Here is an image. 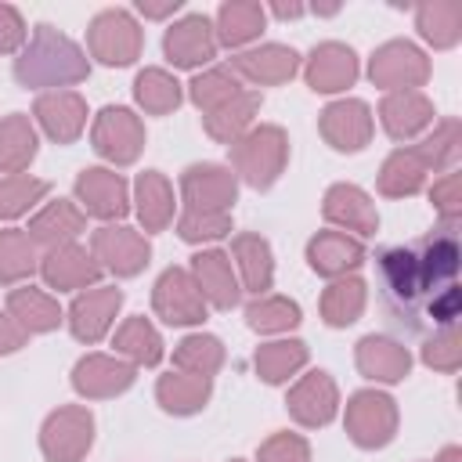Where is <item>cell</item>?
I'll use <instances>...</instances> for the list:
<instances>
[{
	"label": "cell",
	"instance_id": "obj_53",
	"mask_svg": "<svg viewBox=\"0 0 462 462\" xmlns=\"http://www.w3.org/2000/svg\"><path fill=\"white\" fill-rule=\"evenodd\" d=\"M458 307H462V292H458V285H444V289L430 300V318H433L437 325H455Z\"/></svg>",
	"mask_w": 462,
	"mask_h": 462
},
{
	"label": "cell",
	"instance_id": "obj_14",
	"mask_svg": "<svg viewBox=\"0 0 462 462\" xmlns=\"http://www.w3.org/2000/svg\"><path fill=\"white\" fill-rule=\"evenodd\" d=\"M40 274L47 282V289H58V292H83V289H94L97 278H101V267L94 260L90 249H83L79 242H65V245H54L40 256Z\"/></svg>",
	"mask_w": 462,
	"mask_h": 462
},
{
	"label": "cell",
	"instance_id": "obj_1",
	"mask_svg": "<svg viewBox=\"0 0 462 462\" xmlns=\"http://www.w3.org/2000/svg\"><path fill=\"white\" fill-rule=\"evenodd\" d=\"M90 76V58L87 51L69 40L65 32H58L54 25L40 22L29 36V43L18 51L14 58V79L25 90H61L72 87L79 79Z\"/></svg>",
	"mask_w": 462,
	"mask_h": 462
},
{
	"label": "cell",
	"instance_id": "obj_47",
	"mask_svg": "<svg viewBox=\"0 0 462 462\" xmlns=\"http://www.w3.org/2000/svg\"><path fill=\"white\" fill-rule=\"evenodd\" d=\"M47 191H51V184L40 180V177H25V173L0 177V220H18V217L29 213Z\"/></svg>",
	"mask_w": 462,
	"mask_h": 462
},
{
	"label": "cell",
	"instance_id": "obj_3",
	"mask_svg": "<svg viewBox=\"0 0 462 462\" xmlns=\"http://www.w3.org/2000/svg\"><path fill=\"white\" fill-rule=\"evenodd\" d=\"M87 47H90V58H97L101 65L123 69V65H134L141 58L144 32L130 11L108 7V11L94 14V22L87 29Z\"/></svg>",
	"mask_w": 462,
	"mask_h": 462
},
{
	"label": "cell",
	"instance_id": "obj_16",
	"mask_svg": "<svg viewBox=\"0 0 462 462\" xmlns=\"http://www.w3.org/2000/svg\"><path fill=\"white\" fill-rule=\"evenodd\" d=\"M123 307V289L116 285H94V289H83L72 307H69V328L79 343H97L105 339V332L112 328L116 314Z\"/></svg>",
	"mask_w": 462,
	"mask_h": 462
},
{
	"label": "cell",
	"instance_id": "obj_2",
	"mask_svg": "<svg viewBox=\"0 0 462 462\" xmlns=\"http://www.w3.org/2000/svg\"><path fill=\"white\" fill-rule=\"evenodd\" d=\"M231 148V166H235V177H242L249 188H256V191H267L278 177H282V170H285V162H289V137H285V130L282 126H274V123H260V126H253V130H245L235 144H227Z\"/></svg>",
	"mask_w": 462,
	"mask_h": 462
},
{
	"label": "cell",
	"instance_id": "obj_18",
	"mask_svg": "<svg viewBox=\"0 0 462 462\" xmlns=\"http://www.w3.org/2000/svg\"><path fill=\"white\" fill-rule=\"evenodd\" d=\"M361 65H357V54L339 43V40H325L318 43L310 54H307V65H303V76H307V87L314 94H339L346 87H354Z\"/></svg>",
	"mask_w": 462,
	"mask_h": 462
},
{
	"label": "cell",
	"instance_id": "obj_4",
	"mask_svg": "<svg viewBox=\"0 0 462 462\" xmlns=\"http://www.w3.org/2000/svg\"><path fill=\"white\" fill-rule=\"evenodd\" d=\"M343 426H346V437L357 448H365V451L386 448L397 433V404L383 390H357L346 401Z\"/></svg>",
	"mask_w": 462,
	"mask_h": 462
},
{
	"label": "cell",
	"instance_id": "obj_15",
	"mask_svg": "<svg viewBox=\"0 0 462 462\" xmlns=\"http://www.w3.org/2000/svg\"><path fill=\"white\" fill-rule=\"evenodd\" d=\"M162 54L170 65L177 69H199L209 65L217 58V36H213V22L206 14H184L180 22H173L162 36Z\"/></svg>",
	"mask_w": 462,
	"mask_h": 462
},
{
	"label": "cell",
	"instance_id": "obj_34",
	"mask_svg": "<svg viewBox=\"0 0 462 462\" xmlns=\"http://www.w3.org/2000/svg\"><path fill=\"white\" fill-rule=\"evenodd\" d=\"M419 256V267H422V278H426V289L433 292V285H455V274H458V238L451 231V224L444 231H433L419 242L415 249Z\"/></svg>",
	"mask_w": 462,
	"mask_h": 462
},
{
	"label": "cell",
	"instance_id": "obj_55",
	"mask_svg": "<svg viewBox=\"0 0 462 462\" xmlns=\"http://www.w3.org/2000/svg\"><path fill=\"white\" fill-rule=\"evenodd\" d=\"M137 11H141L144 18H170V14L180 11V0H159V4H152V0H137Z\"/></svg>",
	"mask_w": 462,
	"mask_h": 462
},
{
	"label": "cell",
	"instance_id": "obj_56",
	"mask_svg": "<svg viewBox=\"0 0 462 462\" xmlns=\"http://www.w3.org/2000/svg\"><path fill=\"white\" fill-rule=\"evenodd\" d=\"M271 11H274L278 18H300L307 7H303V4H271Z\"/></svg>",
	"mask_w": 462,
	"mask_h": 462
},
{
	"label": "cell",
	"instance_id": "obj_38",
	"mask_svg": "<svg viewBox=\"0 0 462 462\" xmlns=\"http://www.w3.org/2000/svg\"><path fill=\"white\" fill-rule=\"evenodd\" d=\"M365 303H368V285H365V278L343 274V278H332V285L321 292V318H325V325H332V328H346V325H354V321L361 318Z\"/></svg>",
	"mask_w": 462,
	"mask_h": 462
},
{
	"label": "cell",
	"instance_id": "obj_23",
	"mask_svg": "<svg viewBox=\"0 0 462 462\" xmlns=\"http://www.w3.org/2000/svg\"><path fill=\"white\" fill-rule=\"evenodd\" d=\"M307 263L321 278H343L365 263V245L346 231H318L307 242Z\"/></svg>",
	"mask_w": 462,
	"mask_h": 462
},
{
	"label": "cell",
	"instance_id": "obj_21",
	"mask_svg": "<svg viewBox=\"0 0 462 462\" xmlns=\"http://www.w3.org/2000/svg\"><path fill=\"white\" fill-rule=\"evenodd\" d=\"M191 278L202 292L206 303H213L217 310H231L242 296V285H238V274H235V263L224 249H202L191 256Z\"/></svg>",
	"mask_w": 462,
	"mask_h": 462
},
{
	"label": "cell",
	"instance_id": "obj_33",
	"mask_svg": "<svg viewBox=\"0 0 462 462\" xmlns=\"http://www.w3.org/2000/svg\"><path fill=\"white\" fill-rule=\"evenodd\" d=\"M426 177H430V170H426L422 155L415 152V144L393 148L383 159V170H379V195H386V199H408V195H415V191L426 188Z\"/></svg>",
	"mask_w": 462,
	"mask_h": 462
},
{
	"label": "cell",
	"instance_id": "obj_54",
	"mask_svg": "<svg viewBox=\"0 0 462 462\" xmlns=\"http://www.w3.org/2000/svg\"><path fill=\"white\" fill-rule=\"evenodd\" d=\"M25 339H29V332L7 314V310H0V357L4 354H14V350H22L25 346Z\"/></svg>",
	"mask_w": 462,
	"mask_h": 462
},
{
	"label": "cell",
	"instance_id": "obj_43",
	"mask_svg": "<svg viewBox=\"0 0 462 462\" xmlns=\"http://www.w3.org/2000/svg\"><path fill=\"white\" fill-rule=\"evenodd\" d=\"M238 90H245V87H242V79L231 72V65H209V69H202V72L188 83V97H191V105H195L202 116H209V112H217L220 105H227Z\"/></svg>",
	"mask_w": 462,
	"mask_h": 462
},
{
	"label": "cell",
	"instance_id": "obj_48",
	"mask_svg": "<svg viewBox=\"0 0 462 462\" xmlns=\"http://www.w3.org/2000/svg\"><path fill=\"white\" fill-rule=\"evenodd\" d=\"M177 235L191 245H202V242H217L224 235H231V213H195V209H184L180 220H177Z\"/></svg>",
	"mask_w": 462,
	"mask_h": 462
},
{
	"label": "cell",
	"instance_id": "obj_51",
	"mask_svg": "<svg viewBox=\"0 0 462 462\" xmlns=\"http://www.w3.org/2000/svg\"><path fill=\"white\" fill-rule=\"evenodd\" d=\"M430 199H433L437 213L444 217V224H455V220H458V213H462V173H458V170H451V173H444L440 180H433Z\"/></svg>",
	"mask_w": 462,
	"mask_h": 462
},
{
	"label": "cell",
	"instance_id": "obj_29",
	"mask_svg": "<svg viewBox=\"0 0 462 462\" xmlns=\"http://www.w3.org/2000/svg\"><path fill=\"white\" fill-rule=\"evenodd\" d=\"M173 184L159 170H144L134 180V213L144 231H162L173 220Z\"/></svg>",
	"mask_w": 462,
	"mask_h": 462
},
{
	"label": "cell",
	"instance_id": "obj_10",
	"mask_svg": "<svg viewBox=\"0 0 462 462\" xmlns=\"http://www.w3.org/2000/svg\"><path fill=\"white\" fill-rule=\"evenodd\" d=\"M180 195H184V209H195V213H231V206L238 199V177H235L231 166L195 162L180 177Z\"/></svg>",
	"mask_w": 462,
	"mask_h": 462
},
{
	"label": "cell",
	"instance_id": "obj_30",
	"mask_svg": "<svg viewBox=\"0 0 462 462\" xmlns=\"http://www.w3.org/2000/svg\"><path fill=\"white\" fill-rule=\"evenodd\" d=\"M213 397V379L191 375V372H166L155 383V401L170 415H195L209 404Z\"/></svg>",
	"mask_w": 462,
	"mask_h": 462
},
{
	"label": "cell",
	"instance_id": "obj_5",
	"mask_svg": "<svg viewBox=\"0 0 462 462\" xmlns=\"http://www.w3.org/2000/svg\"><path fill=\"white\" fill-rule=\"evenodd\" d=\"M94 444V415L83 404H61L40 426V451L47 462H83Z\"/></svg>",
	"mask_w": 462,
	"mask_h": 462
},
{
	"label": "cell",
	"instance_id": "obj_24",
	"mask_svg": "<svg viewBox=\"0 0 462 462\" xmlns=\"http://www.w3.org/2000/svg\"><path fill=\"white\" fill-rule=\"evenodd\" d=\"M379 123L393 141H411L433 123V101L422 90H393L379 105Z\"/></svg>",
	"mask_w": 462,
	"mask_h": 462
},
{
	"label": "cell",
	"instance_id": "obj_36",
	"mask_svg": "<svg viewBox=\"0 0 462 462\" xmlns=\"http://www.w3.org/2000/svg\"><path fill=\"white\" fill-rule=\"evenodd\" d=\"M7 314L32 336V332H54L61 325V307L51 292L36 285H22L7 292Z\"/></svg>",
	"mask_w": 462,
	"mask_h": 462
},
{
	"label": "cell",
	"instance_id": "obj_8",
	"mask_svg": "<svg viewBox=\"0 0 462 462\" xmlns=\"http://www.w3.org/2000/svg\"><path fill=\"white\" fill-rule=\"evenodd\" d=\"M76 206L87 217H97L105 224H119L130 213V188L123 173L108 166H87L76 173Z\"/></svg>",
	"mask_w": 462,
	"mask_h": 462
},
{
	"label": "cell",
	"instance_id": "obj_11",
	"mask_svg": "<svg viewBox=\"0 0 462 462\" xmlns=\"http://www.w3.org/2000/svg\"><path fill=\"white\" fill-rule=\"evenodd\" d=\"M152 307L166 325H199L206 318L209 303L202 300V292H199V285H195L188 267H166L155 278Z\"/></svg>",
	"mask_w": 462,
	"mask_h": 462
},
{
	"label": "cell",
	"instance_id": "obj_42",
	"mask_svg": "<svg viewBox=\"0 0 462 462\" xmlns=\"http://www.w3.org/2000/svg\"><path fill=\"white\" fill-rule=\"evenodd\" d=\"M134 101L148 116H166L184 101V87L166 69H141L137 79H134Z\"/></svg>",
	"mask_w": 462,
	"mask_h": 462
},
{
	"label": "cell",
	"instance_id": "obj_49",
	"mask_svg": "<svg viewBox=\"0 0 462 462\" xmlns=\"http://www.w3.org/2000/svg\"><path fill=\"white\" fill-rule=\"evenodd\" d=\"M422 365L437 368V372H458L462 365V336L455 325H440V332H433L422 343Z\"/></svg>",
	"mask_w": 462,
	"mask_h": 462
},
{
	"label": "cell",
	"instance_id": "obj_45",
	"mask_svg": "<svg viewBox=\"0 0 462 462\" xmlns=\"http://www.w3.org/2000/svg\"><path fill=\"white\" fill-rule=\"evenodd\" d=\"M415 152L422 155L430 173H451L458 155H462V123L458 119H440L433 126V134L415 144Z\"/></svg>",
	"mask_w": 462,
	"mask_h": 462
},
{
	"label": "cell",
	"instance_id": "obj_39",
	"mask_svg": "<svg viewBox=\"0 0 462 462\" xmlns=\"http://www.w3.org/2000/svg\"><path fill=\"white\" fill-rule=\"evenodd\" d=\"M415 29L419 36L437 47V51H448L462 40V7L451 4V0H430V4H419L415 7Z\"/></svg>",
	"mask_w": 462,
	"mask_h": 462
},
{
	"label": "cell",
	"instance_id": "obj_17",
	"mask_svg": "<svg viewBox=\"0 0 462 462\" xmlns=\"http://www.w3.org/2000/svg\"><path fill=\"white\" fill-rule=\"evenodd\" d=\"M285 408H289V415H292L300 426L318 430V426H328V422L336 419V411H339V390H336V383H332L328 372L314 368V372H307V375L289 390Z\"/></svg>",
	"mask_w": 462,
	"mask_h": 462
},
{
	"label": "cell",
	"instance_id": "obj_12",
	"mask_svg": "<svg viewBox=\"0 0 462 462\" xmlns=\"http://www.w3.org/2000/svg\"><path fill=\"white\" fill-rule=\"evenodd\" d=\"M318 130L336 152H361L372 141L375 119H372V108L361 97H339V101L321 108Z\"/></svg>",
	"mask_w": 462,
	"mask_h": 462
},
{
	"label": "cell",
	"instance_id": "obj_58",
	"mask_svg": "<svg viewBox=\"0 0 462 462\" xmlns=\"http://www.w3.org/2000/svg\"><path fill=\"white\" fill-rule=\"evenodd\" d=\"M231 462H245V458H231Z\"/></svg>",
	"mask_w": 462,
	"mask_h": 462
},
{
	"label": "cell",
	"instance_id": "obj_41",
	"mask_svg": "<svg viewBox=\"0 0 462 462\" xmlns=\"http://www.w3.org/2000/svg\"><path fill=\"white\" fill-rule=\"evenodd\" d=\"M40 245L29 238L25 227H4L0 231V285H18L40 271Z\"/></svg>",
	"mask_w": 462,
	"mask_h": 462
},
{
	"label": "cell",
	"instance_id": "obj_32",
	"mask_svg": "<svg viewBox=\"0 0 462 462\" xmlns=\"http://www.w3.org/2000/svg\"><path fill=\"white\" fill-rule=\"evenodd\" d=\"M260 90H238L227 105H220L217 112H209V116H202V126H206V134L213 137V141H220V144H235L245 130H253V123H256V116H260Z\"/></svg>",
	"mask_w": 462,
	"mask_h": 462
},
{
	"label": "cell",
	"instance_id": "obj_20",
	"mask_svg": "<svg viewBox=\"0 0 462 462\" xmlns=\"http://www.w3.org/2000/svg\"><path fill=\"white\" fill-rule=\"evenodd\" d=\"M321 213L328 224H336L339 231H354L361 238L375 235L379 231V213H375V202L365 188L357 184H332L321 199Z\"/></svg>",
	"mask_w": 462,
	"mask_h": 462
},
{
	"label": "cell",
	"instance_id": "obj_50",
	"mask_svg": "<svg viewBox=\"0 0 462 462\" xmlns=\"http://www.w3.org/2000/svg\"><path fill=\"white\" fill-rule=\"evenodd\" d=\"M256 462H310V444L300 433H271L260 444Z\"/></svg>",
	"mask_w": 462,
	"mask_h": 462
},
{
	"label": "cell",
	"instance_id": "obj_7",
	"mask_svg": "<svg viewBox=\"0 0 462 462\" xmlns=\"http://www.w3.org/2000/svg\"><path fill=\"white\" fill-rule=\"evenodd\" d=\"M368 79L375 87H383L386 94H393V90H419L430 79V58L411 40H386L368 58Z\"/></svg>",
	"mask_w": 462,
	"mask_h": 462
},
{
	"label": "cell",
	"instance_id": "obj_44",
	"mask_svg": "<svg viewBox=\"0 0 462 462\" xmlns=\"http://www.w3.org/2000/svg\"><path fill=\"white\" fill-rule=\"evenodd\" d=\"M173 365L177 372H191V375H206L213 379L224 365V343L209 332H191L173 346Z\"/></svg>",
	"mask_w": 462,
	"mask_h": 462
},
{
	"label": "cell",
	"instance_id": "obj_9",
	"mask_svg": "<svg viewBox=\"0 0 462 462\" xmlns=\"http://www.w3.org/2000/svg\"><path fill=\"white\" fill-rule=\"evenodd\" d=\"M90 253L97 260L101 271H112L116 278H134L148 267L152 260V245L141 231L126 227V224H105L90 235Z\"/></svg>",
	"mask_w": 462,
	"mask_h": 462
},
{
	"label": "cell",
	"instance_id": "obj_19",
	"mask_svg": "<svg viewBox=\"0 0 462 462\" xmlns=\"http://www.w3.org/2000/svg\"><path fill=\"white\" fill-rule=\"evenodd\" d=\"M231 72L253 87H278L300 72V54L285 43H260L231 58Z\"/></svg>",
	"mask_w": 462,
	"mask_h": 462
},
{
	"label": "cell",
	"instance_id": "obj_25",
	"mask_svg": "<svg viewBox=\"0 0 462 462\" xmlns=\"http://www.w3.org/2000/svg\"><path fill=\"white\" fill-rule=\"evenodd\" d=\"M354 361H357V372L372 383H401L411 372L408 346L390 336H365L354 346Z\"/></svg>",
	"mask_w": 462,
	"mask_h": 462
},
{
	"label": "cell",
	"instance_id": "obj_57",
	"mask_svg": "<svg viewBox=\"0 0 462 462\" xmlns=\"http://www.w3.org/2000/svg\"><path fill=\"white\" fill-rule=\"evenodd\" d=\"M433 462H462V451H458V448L451 444V448H444V451H440V455H437Z\"/></svg>",
	"mask_w": 462,
	"mask_h": 462
},
{
	"label": "cell",
	"instance_id": "obj_6",
	"mask_svg": "<svg viewBox=\"0 0 462 462\" xmlns=\"http://www.w3.org/2000/svg\"><path fill=\"white\" fill-rule=\"evenodd\" d=\"M90 141H94V152L101 159H108L112 166H130V162H137V155L144 148V123H141V116H134L123 105H105L94 116Z\"/></svg>",
	"mask_w": 462,
	"mask_h": 462
},
{
	"label": "cell",
	"instance_id": "obj_26",
	"mask_svg": "<svg viewBox=\"0 0 462 462\" xmlns=\"http://www.w3.org/2000/svg\"><path fill=\"white\" fill-rule=\"evenodd\" d=\"M87 227V213L72 202V199H54L47 202L32 220H29V238L43 249H54V245H65V242H76Z\"/></svg>",
	"mask_w": 462,
	"mask_h": 462
},
{
	"label": "cell",
	"instance_id": "obj_27",
	"mask_svg": "<svg viewBox=\"0 0 462 462\" xmlns=\"http://www.w3.org/2000/svg\"><path fill=\"white\" fill-rule=\"evenodd\" d=\"M231 263H235V274L242 278V285L256 296H263L271 285H274V256H271V242L253 235V231H242L231 238Z\"/></svg>",
	"mask_w": 462,
	"mask_h": 462
},
{
	"label": "cell",
	"instance_id": "obj_46",
	"mask_svg": "<svg viewBox=\"0 0 462 462\" xmlns=\"http://www.w3.org/2000/svg\"><path fill=\"white\" fill-rule=\"evenodd\" d=\"M245 325L253 332H289L300 325V303L289 296L263 292L245 307Z\"/></svg>",
	"mask_w": 462,
	"mask_h": 462
},
{
	"label": "cell",
	"instance_id": "obj_52",
	"mask_svg": "<svg viewBox=\"0 0 462 462\" xmlns=\"http://www.w3.org/2000/svg\"><path fill=\"white\" fill-rule=\"evenodd\" d=\"M25 18L18 7L0 4V54H18L25 47Z\"/></svg>",
	"mask_w": 462,
	"mask_h": 462
},
{
	"label": "cell",
	"instance_id": "obj_22",
	"mask_svg": "<svg viewBox=\"0 0 462 462\" xmlns=\"http://www.w3.org/2000/svg\"><path fill=\"white\" fill-rule=\"evenodd\" d=\"M36 123L58 144H72L87 126V101L76 90H47L32 105Z\"/></svg>",
	"mask_w": 462,
	"mask_h": 462
},
{
	"label": "cell",
	"instance_id": "obj_35",
	"mask_svg": "<svg viewBox=\"0 0 462 462\" xmlns=\"http://www.w3.org/2000/svg\"><path fill=\"white\" fill-rule=\"evenodd\" d=\"M36 126L25 112H11L0 119V177L22 173L36 159Z\"/></svg>",
	"mask_w": 462,
	"mask_h": 462
},
{
	"label": "cell",
	"instance_id": "obj_40",
	"mask_svg": "<svg viewBox=\"0 0 462 462\" xmlns=\"http://www.w3.org/2000/svg\"><path fill=\"white\" fill-rule=\"evenodd\" d=\"M307 365V343L303 339H274V343H260L253 354V368L263 383L278 386L289 375H296Z\"/></svg>",
	"mask_w": 462,
	"mask_h": 462
},
{
	"label": "cell",
	"instance_id": "obj_31",
	"mask_svg": "<svg viewBox=\"0 0 462 462\" xmlns=\"http://www.w3.org/2000/svg\"><path fill=\"white\" fill-rule=\"evenodd\" d=\"M379 271H383V285H386V296L393 303H404L411 307L426 289V278H422V267H419V256L415 249H386L379 256Z\"/></svg>",
	"mask_w": 462,
	"mask_h": 462
},
{
	"label": "cell",
	"instance_id": "obj_37",
	"mask_svg": "<svg viewBox=\"0 0 462 462\" xmlns=\"http://www.w3.org/2000/svg\"><path fill=\"white\" fill-rule=\"evenodd\" d=\"M116 354L123 361H130L134 368H152L162 361V336L155 332V325L141 314L126 318L119 328H116V339H112Z\"/></svg>",
	"mask_w": 462,
	"mask_h": 462
},
{
	"label": "cell",
	"instance_id": "obj_13",
	"mask_svg": "<svg viewBox=\"0 0 462 462\" xmlns=\"http://www.w3.org/2000/svg\"><path fill=\"white\" fill-rule=\"evenodd\" d=\"M137 379V368L123 361L119 354H87L72 368V390L87 401H105L123 390H130Z\"/></svg>",
	"mask_w": 462,
	"mask_h": 462
},
{
	"label": "cell",
	"instance_id": "obj_28",
	"mask_svg": "<svg viewBox=\"0 0 462 462\" xmlns=\"http://www.w3.org/2000/svg\"><path fill=\"white\" fill-rule=\"evenodd\" d=\"M263 25H267V7L263 4H256V0H227L217 11L213 36H217V47H245L263 32Z\"/></svg>",
	"mask_w": 462,
	"mask_h": 462
}]
</instances>
